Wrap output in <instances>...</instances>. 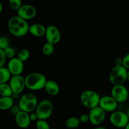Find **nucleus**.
Wrapping results in <instances>:
<instances>
[{"mask_svg":"<svg viewBox=\"0 0 129 129\" xmlns=\"http://www.w3.org/2000/svg\"><path fill=\"white\" fill-rule=\"evenodd\" d=\"M126 113H127V116H128V118H129V107H128V108H127V111H126Z\"/></svg>","mask_w":129,"mask_h":129,"instance_id":"nucleus-37","label":"nucleus"},{"mask_svg":"<svg viewBox=\"0 0 129 129\" xmlns=\"http://www.w3.org/2000/svg\"><path fill=\"white\" fill-rule=\"evenodd\" d=\"M30 57V50L26 49H21L18 54L17 57L19 58L21 61L23 62L27 61Z\"/></svg>","mask_w":129,"mask_h":129,"instance_id":"nucleus-23","label":"nucleus"},{"mask_svg":"<svg viewBox=\"0 0 129 129\" xmlns=\"http://www.w3.org/2000/svg\"><path fill=\"white\" fill-rule=\"evenodd\" d=\"M10 110L11 114H12L13 115L15 116L16 114H18V113L21 111V109H20V107H19L18 104V105H13V107L10 108Z\"/></svg>","mask_w":129,"mask_h":129,"instance_id":"nucleus-29","label":"nucleus"},{"mask_svg":"<svg viewBox=\"0 0 129 129\" xmlns=\"http://www.w3.org/2000/svg\"><path fill=\"white\" fill-rule=\"evenodd\" d=\"M3 10V6L2 3H1L0 2V14H1V13H2Z\"/></svg>","mask_w":129,"mask_h":129,"instance_id":"nucleus-34","label":"nucleus"},{"mask_svg":"<svg viewBox=\"0 0 129 129\" xmlns=\"http://www.w3.org/2000/svg\"><path fill=\"white\" fill-rule=\"evenodd\" d=\"M54 111L52 102L48 99H44L38 103L35 112L39 119L47 120L52 116Z\"/></svg>","mask_w":129,"mask_h":129,"instance_id":"nucleus-6","label":"nucleus"},{"mask_svg":"<svg viewBox=\"0 0 129 129\" xmlns=\"http://www.w3.org/2000/svg\"><path fill=\"white\" fill-rule=\"evenodd\" d=\"M46 27L41 23H34L30 25L29 33L35 37H42L45 36Z\"/></svg>","mask_w":129,"mask_h":129,"instance_id":"nucleus-17","label":"nucleus"},{"mask_svg":"<svg viewBox=\"0 0 129 129\" xmlns=\"http://www.w3.org/2000/svg\"><path fill=\"white\" fill-rule=\"evenodd\" d=\"M15 120L18 127L22 129L28 128L31 122L29 113L22 110L15 116Z\"/></svg>","mask_w":129,"mask_h":129,"instance_id":"nucleus-15","label":"nucleus"},{"mask_svg":"<svg viewBox=\"0 0 129 129\" xmlns=\"http://www.w3.org/2000/svg\"><path fill=\"white\" fill-rule=\"evenodd\" d=\"M16 11L18 16L26 21L34 18L37 14L36 8L28 4L23 5Z\"/></svg>","mask_w":129,"mask_h":129,"instance_id":"nucleus-12","label":"nucleus"},{"mask_svg":"<svg viewBox=\"0 0 129 129\" xmlns=\"http://www.w3.org/2000/svg\"><path fill=\"white\" fill-rule=\"evenodd\" d=\"M36 128L37 129H50L49 123L46 120L39 119L36 122Z\"/></svg>","mask_w":129,"mask_h":129,"instance_id":"nucleus-25","label":"nucleus"},{"mask_svg":"<svg viewBox=\"0 0 129 129\" xmlns=\"http://www.w3.org/2000/svg\"><path fill=\"white\" fill-rule=\"evenodd\" d=\"M26 88L31 91H39L44 89L47 78L44 74L40 73H31L25 78Z\"/></svg>","mask_w":129,"mask_h":129,"instance_id":"nucleus-2","label":"nucleus"},{"mask_svg":"<svg viewBox=\"0 0 129 129\" xmlns=\"http://www.w3.org/2000/svg\"><path fill=\"white\" fill-rule=\"evenodd\" d=\"M125 129H129V122L128 123V124L126 125V127H125Z\"/></svg>","mask_w":129,"mask_h":129,"instance_id":"nucleus-38","label":"nucleus"},{"mask_svg":"<svg viewBox=\"0 0 129 129\" xmlns=\"http://www.w3.org/2000/svg\"><path fill=\"white\" fill-rule=\"evenodd\" d=\"M122 59H123L122 66L127 69H129V53L126 54Z\"/></svg>","mask_w":129,"mask_h":129,"instance_id":"nucleus-31","label":"nucleus"},{"mask_svg":"<svg viewBox=\"0 0 129 129\" xmlns=\"http://www.w3.org/2000/svg\"><path fill=\"white\" fill-rule=\"evenodd\" d=\"M79 118L81 123H84L89 122V114H87V113H83V114H82L79 117Z\"/></svg>","mask_w":129,"mask_h":129,"instance_id":"nucleus-30","label":"nucleus"},{"mask_svg":"<svg viewBox=\"0 0 129 129\" xmlns=\"http://www.w3.org/2000/svg\"><path fill=\"white\" fill-rule=\"evenodd\" d=\"M12 74L10 72L7 67L0 68V84L8 83L10 81Z\"/></svg>","mask_w":129,"mask_h":129,"instance_id":"nucleus-19","label":"nucleus"},{"mask_svg":"<svg viewBox=\"0 0 129 129\" xmlns=\"http://www.w3.org/2000/svg\"><path fill=\"white\" fill-rule=\"evenodd\" d=\"M10 46V39L6 36L0 37V49L4 50Z\"/></svg>","mask_w":129,"mask_h":129,"instance_id":"nucleus-27","label":"nucleus"},{"mask_svg":"<svg viewBox=\"0 0 129 129\" xmlns=\"http://www.w3.org/2000/svg\"><path fill=\"white\" fill-rule=\"evenodd\" d=\"M13 91L10 84L8 83L0 84V96H12Z\"/></svg>","mask_w":129,"mask_h":129,"instance_id":"nucleus-20","label":"nucleus"},{"mask_svg":"<svg viewBox=\"0 0 129 129\" xmlns=\"http://www.w3.org/2000/svg\"><path fill=\"white\" fill-rule=\"evenodd\" d=\"M99 106L106 112L112 113L116 110L118 103L111 95H105L101 97Z\"/></svg>","mask_w":129,"mask_h":129,"instance_id":"nucleus-13","label":"nucleus"},{"mask_svg":"<svg viewBox=\"0 0 129 129\" xmlns=\"http://www.w3.org/2000/svg\"><path fill=\"white\" fill-rule=\"evenodd\" d=\"M9 84L12 89L13 94H20L26 88L25 78L21 74L13 75L9 81Z\"/></svg>","mask_w":129,"mask_h":129,"instance_id":"nucleus-10","label":"nucleus"},{"mask_svg":"<svg viewBox=\"0 0 129 129\" xmlns=\"http://www.w3.org/2000/svg\"><path fill=\"white\" fill-rule=\"evenodd\" d=\"M28 21L21 18L18 15L11 16L8 22V28L10 34L16 37H22L29 33Z\"/></svg>","mask_w":129,"mask_h":129,"instance_id":"nucleus-1","label":"nucleus"},{"mask_svg":"<svg viewBox=\"0 0 129 129\" xmlns=\"http://www.w3.org/2000/svg\"><path fill=\"white\" fill-rule=\"evenodd\" d=\"M44 89L47 93L52 96H55L58 95L60 92V87L59 84L57 83V82L52 79L47 81Z\"/></svg>","mask_w":129,"mask_h":129,"instance_id":"nucleus-16","label":"nucleus"},{"mask_svg":"<svg viewBox=\"0 0 129 129\" xmlns=\"http://www.w3.org/2000/svg\"><path fill=\"white\" fill-rule=\"evenodd\" d=\"M38 103L37 98L34 93H26L20 98L18 105L21 110L30 113L35 110Z\"/></svg>","mask_w":129,"mask_h":129,"instance_id":"nucleus-4","label":"nucleus"},{"mask_svg":"<svg viewBox=\"0 0 129 129\" xmlns=\"http://www.w3.org/2000/svg\"><path fill=\"white\" fill-rule=\"evenodd\" d=\"M54 44H50V43L47 42L43 45L42 49V51L43 54L46 56H50V55H52L53 53L54 52L55 50V47H54Z\"/></svg>","mask_w":129,"mask_h":129,"instance_id":"nucleus-22","label":"nucleus"},{"mask_svg":"<svg viewBox=\"0 0 129 129\" xmlns=\"http://www.w3.org/2000/svg\"><path fill=\"white\" fill-rule=\"evenodd\" d=\"M93 129H108V128H106V127H99V126H97V127H96V128Z\"/></svg>","mask_w":129,"mask_h":129,"instance_id":"nucleus-35","label":"nucleus"},{"mask_svg":"<svg viewBox=\"0 0 129 129\" xmlns=\"http://www.w3.org/2000/svg\"><path fill=\"white\" fill-rule=\"evenodd\" d=\"M0 111H1V110H0Z\"/></svg>","mask_w":129,"mask_h":129,"instance_id":"nucleus-40","label":"nucleus"},{"mask_svg":"<svg viewBox=\"0 0 129 129\" xmlns=\"http://www.w3.org/2000/svg\"><path fill=\"white\" fill-rule=\"evenodd\" d=\"M45 37L47 42L55 45L60 41L61 34L57 26L50 25L46 27Z\"/></svg>","mask_w":129,"mask_h":129,"instance_id":"nucleus-11","label":"nucleus"},{"mask_svg":"<svg viewBox=\"0 0 129 129\" xmlns=\"http://www.w3.org/2000/svg\"><path fill=\"white\" fill-rule=\"evenodd\" d=\"M128 69L123 66H115L109 74V80L113 85L123 84L127 81V73Z\"/></svg>","mask_w":129,"mask_h":129,"instance_id":"nucleus-5","label":"nucleus"},{"mask_svg":"<svg viewBox=\"0 0 129 129\" xmlns=\"http://www.w3.org/2000/svg\"><path fill=\"white\" fill-rule=\"evenodd\" d=\"M128 91L123 84L113 85L111 90V96L118 103L125 102L128 98Z\"/></svg>","mask_w":129,"mask_h":129,"instance_id":"nucleus-9","label":"nucleus"},{"mask_svg":"<svg viewBox=\"0 0 129 129\" xmlns=\"http://www.w3.org/2000/svg\"><path fill=\"white\" fill-rule=\"evenodd\" d=\"M7 68L12 76L20 75L23 72L25 66L23 62L21 61L19 58L15 57L9 60Z\"/></svg>","mask_w":129,"mask_h":129,"instance_id":"nucleus-14","label":"nucleus"},{"mask_svg":"<svg viewBox=\"0 0 129 129\" xmlns=\"http://www.w3.org/2000/svg\"><path fill=\"white\" fill-rule=\"evenodd\" d=\"M123 59L122 57H117L115 60V66H122Z\"/></svg>","mask_w":129,"mask_h":129,"instance_id":"nucleus-33","label":"nucleus"},{"mask_svg":"<svg viewBox=\"0 0 129 129\" xmlns=\"http://www.w3.org/2000/svg\"><path fill=\"white\" fill-rule=\"evenodd\" d=\"M105 111L103 110L100 106L90 109L89 112V122L94 126H99L103 123L106 118Z\"/></svg>","mask_w":129,"mask_h":129,"instance_id":"nucleus-8","label":"nucleus"},{"mask_svg":"<svg viewBox=\"0 0 129 129\" xmlns=\"http://www.w3.org/2000/svg\"><path fill=\"white\" fill-rule=\"evenodd\" d=\"M110 122L117 128H125L129 122V118L126 112L114 111L110 116Z\"/></svg>","mask_w":129,"mask_h":129,"instance_id":"nucleus-7","label":"nucleus"},{"mask_svg":"<svg viewBox=\"0 0 129 129\" xmlns=\"http://www.w3.org/2000/svg\"><path fill=\"white\" fill-rule=\"evenodd\" d=\"M50 129H57V128H50Z\"/></svg>","mask_w":129,"mask_h":129,"instance_id":"nucleus-39","label":"nucleus"},{"mask_svg":"<svg viewBox=\"0 0 129 129\" xmlns=\"http://www.w3.org/2000/svg\"><path fill=\"white\" fill-rule=\"evenodd\" d=\"M100 96L95 91L87 89L84 91L80 96V101L84 107L89 109L99 106Z\"/></svg>","mask_w":129,"mask_h":129,"instance_id":"nucleus-3","label":"nucleus"},{"mask_svg":"<svg viewBox=\"0 0 129 129\" xmlns=\"http://www.w3.org/2000/svg\"><path fill=\"white\" fill-rule=\"evenodd\" d=\"M9 6L11 10L17 11L22 6V0H9Z\"/></svg>","mask_w":129,"mask_h":129,"instance_id":"nucleus-24","label":"nucleus"},{"mask_svg":"<svg viewBox=\"0 0 129 129\" xmlns=\"http://www.w3.org/2000/svg\"><path fill=\"white\" fill-rule=\"evenodd\" d=\"M14 105V100L12 96H1L0 98V110L6 111Z\"/></svg>","mask_w":129,"mask_h":129,"instance_id":"nucleus-18","label":"nucleus"},{"mask_svg":"<svg viewBox=\"0 0 129 129\" xmlns=\"http://www.w3.org/2000/svg\"><path fill=\"white\" fill-rule=\"evenodd\" d=\"M6 55H5L4 50L3 49H0V68L5 66V64L6 62Z\"/></svg>","mask_w":129,"mask_h":129,"instance_id":"nucleus-28","label":"nucleus"},{"mask_svg":"<svg viewBox=\"0 0 129 129\" xmlns=\"http://www.w3.org/2000/svg\"><path fill=\"white\" fill-rule=\"evenodd\" d=\"M127 81H128L129 82V70L127 71Z\"/></svg>","mask_w":129,"mask_h":129,"instance_id":"nucleus-36","label":"nucleus"},{"mask_svg":"<svg viewBox=\"0 0 129 129\" xmlns=\"http://www.w3.org/2000/svg\"><path fill=\"white\" fill-rule=\"evenodd\" d=\"M81 122L79 120V118L78 117H71L68 118V120L66 122V126L68 128L74 129L76 128L79 127Z\"/></svg>","mask_w":129,"mask_h":129,"instance_id":"nucleus-21","label":"nucleus"},{"mask_svg":"<svg viewBox=\"0 0 129 129\" xmlns=\"http://www.w3.org/2000/svg\"><path fill=\"white\" fill-rule=\"evenodd\" d=\"M29 116H30V118L31 122H37V121L39 120V117H38L37 115L35 113V111L29 113Z\"/></svg>","mask_w":129,"mask_h":129,"instance_id":"nucleus-32","label":"nucleus"},{"mask_svg":"<svg viewBox=\"0 0 129 129\" xmlns=\"http://www.w3.org/2000/svg\"><path fill=\"white\" fill-rule=\"evenodd\" d=\"M4 52H5V55H6V58L8 59H13V58L15 57V54H16V52L15 50L11 47L9 46L6 47V49H4Z\"/></svg>","mask_w":129,"mask_h":129,"instance_id":"nucleus-26","label":"nucleus"}]
</instances>
